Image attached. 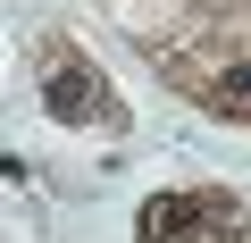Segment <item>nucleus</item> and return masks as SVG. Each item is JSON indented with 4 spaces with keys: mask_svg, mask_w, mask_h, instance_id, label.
Wrapping results in <instances>:
<instances>
[{
    "mask_svg": "<svg viewBox=\"0 0 251 243\" xmlns=\"http://www.w3.org/2000/svg\"><path fill=\"white\" fill-rule=\"evenodd\" d=\"M143 243H234V201L226 193H176L143 210Z\"/></svg>",
    "mask_w": 251,
    "mask_h": 243,
    "instance_id": "nucleus-1",
    "label": "nucleus"
},
{
    "mask_svg": "<svg viewBox=\"0 0 251 243\" xmlns=\"http://www.w3.org/2000/svg\"><path fill=\"white\" fill-rule=\"evenodd\" d=\"M42 92H50L59 117H75V126H84V117H109V126H117V101H109L100 84H84V67H75L67 51H50V84H42Z\"/></svg>",
    "mask_w": 251,
    "mask_h": 243,
    "instance_id": "nucleus-2",
    "label": "nucleus"
}]
</instances>
